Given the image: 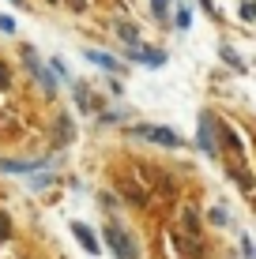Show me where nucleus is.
Here are the masks:
<instances>
[{"label":"nucleus","mask_w":256,"mask_h":259,"mask_svg":"<svg viewBox=\"0 0 256 259\" xmlns=\"http://www.w3.org/2000/svg\"><path fill=\"white\" fill-rule=\"evenodd\" d=\"M181 229H185V237H192V240L200 237V218H196V210H192V207L181 210Z\"/></svg>","instance_id":"obj_7"},{"label":"nucleus","mask_w":256,"mask_h":259,"mask_svg":"<svg viewBox=\"0 0 256 259\" xmlns=\"http://www.w3.org/2000/svg\"><path fill=\"white\" fill-rule=\"evenodd\" d=\"M42 165L46 162H15V158H8V162H0V173H34Z\"/></svg>","instance_id":"obj_8"},{"label":"nucleus","mask_w":256,"mask_h":259,"mask_svg":"<svg viewBox=\"0 0 256 259\" xmlns=\"http://www.w3.org/2000/svg\"><path fill=\"white\" fill-rule=\"evenodd\" d=\"M211 124H215V120H211V113H204V117H200V136H196V139H200V147H204L207 154L215 158L218 147H215V132H211Z\"/></svg>","instance_id":"obj_4"},{"label":"nucleus","mask_w":256,"mask_h":259,"mask_svg":"<svg viewBox=\"0 0 256 259\" xmlns=\"http://www.w3.org/2000/svg\"><path fill=\"white\" fill-rule=\"evenodd\" d=\"M211 222H215V226H226V210L215 207V210H211Z\"/></svg>","instance_id":"obj_14"},{"label":"nucleus","mask_w":256,"mask_h":259,"mask_svg":"<svg viewBox=\"0 0 256 259\" xmlns=\"http://www.w3.org/2000/svg\"><path fill=\"white\" fill-rule=\"evenodd\" d=\"M72 233H76V240H79V244H83L91 255H98V237H94L91 229L83 226V222H72Z\"/></svg>","instance_id":"obj_6"},{"label":"nucleus","mask_w":256,"mask_h":259,"mask_svg":"<svg viewBox=\"0 0 256 259\" xmlns=\"http://www.w3.org/2000/svg\"><path fill=\"white\" fill-rule=\"evenodd\" d=\"M0 240H12V226H8V214H0Z\"/></svg>","instance_id":"obj_12"},{"label":"nucleus","mask_w":256,"mask_h":259,"mask_svg":"<svg viewBox=\"0 0 256 259\" xmlns=\"http://www.w3.org/2000/svg\"><path fill=\"white\" fill-rule=\"evenodd\" d=\"M155 12H158V15H166V0H155Z\"/></svg>","instance_id":"obj_16"},{"label":"nucleus","mask_w":256,"mask_h":259,"mask_svg":"<svg viewBox=\"0 0 256 259\" xmlns=\"http://www.w3.org/2000/svg\"><path fill=\"white\" fill-rule=\"evenodd\" d=\"M113 30H117V34H121V38H125V41H128V49H132V46H136V38H139V34H136V26H132V23H117V26H113Z\"/></svg>","instance_id":"obj_10"},{"label":"nucleus","mask_w":256,"mask_h":259,"mask_svg":"<svg viewBox=\"0 0 256 259\" xmlns=\"http://www.w3.org/2000/svg\"><path fill=\"white\" fill-rule=\"evenodd\" d=\"M223 60H226V64H234V68H241V57H237L234 49H223Z\"/></svg>","instance_id":"obj_13"},{"label":"nucleus","mask_w":256,"mask_h":259,"mask_svg":"<svg viewBox=\"0 0 256 259\" xmlns=\"http://www.w3.org/2000/svg\"><path fill=\"white\" fill-rule=\"evenodd\" d=\"M12 4H19V0H12Z\"/></svg>","instance_id":"obj_17"},{"label":"nucleus","mask_w":256,"mask_h":259,"mask_svg":"<svg viewBox=\"0 0 256 259\" xmlns=\"http://www.w3.org/2000/svg\"><path fill=\"white\" fill-rule=\"evenodd\" d=\"M87 60L91 64H98V68H109V71H121V64L109 57V53H98V49H87Z\"/></svg>","instance_id":"obj_9"},{"label":"nucleus","mask_w":256,"mask_h":259,"mask_svg":"<svg viewBox=\"0 0 256 259\" xmlns=\"http://www.w3.org/2000/svg\"><path fill=\"white\" fill-rule=\"evenodd\" d=\"M136 136L139 139H151V143H158V147H181V143H185L173 128H162V124H139Z\"/></svg>","instance_id":"obj_2"},{"label":"nucleus","mask_w":256,"mask_h":259,"mask_svg":"<svg viewBox=\"0 0 256 259\" xmlns=\"http://www.w3.org/2000/svg\"><path fill=\"white\" fill-rule=\"evenodd\" d=\"M241 19L245 23H256V0H245V4H241Z\"/></svg>","instance_id":"obj_11"},{"label":"nucleus","mask_w":256,"mask_h":259,"mask_svg":"<svg viewBox=\"0 0 256 259\" xmlns=\"http://www.w3.org/2000/svg\"><path fill=\"white\" fill-rule=\"evenodd\" d=\"M102 237H105V244L113 248V255H117V259H136V255H139V244H136V237H132L128 229L121 226V222H109Z\"/></svg>","instance_id":"obj_1"},{"label":"nucleus","mask_w":256,"mask_h":259,"mask_svg":"<svg viewBox=\"0 0 256 259\" xmlns=\"http://www.w3.org/2000/svg\"><path fill=\"white\" fill-rule=\"evenodd\" d=\"M23 60H26V68H30V75H34V79H38V83H42V87H46V91H49V94H53V91H57V83H53V79L46 75V68H42V64H38V57H34V49H23Z\"/></svg>","instance_id":"obj_3"},{"label":"nucleus","mask_w":256,"mask_h":259,"mask_svg":"<svg viewBox=\"0 0 256 259\" xmlns=\"http://www.w3.org/2000/svg\"><path fill=\"white\" fill-rule=\"evenodd\" d=\"M192 23V15H189V8H181V15H177V26H189Z\"/></svg>","instance_id":"obj_15"},{"label":"nucleus","mask_w":256,"mask_h":259,"mask_svg":"<svg viewBox=\"0 0 256 259\" xmlns=\"http://www.w3.org/2000/svg\"><path fill=\"white\" fill-rule=\"evenodd\" d=\"M128 57H132V60H139V64H151V68L166 64V53H158V49H143V46H132V49H128Z\"/></svg>","instance_id":"obj_5"}]
</instances>
